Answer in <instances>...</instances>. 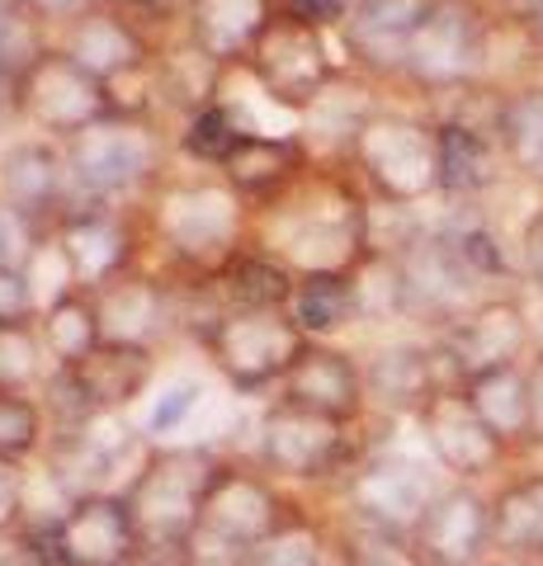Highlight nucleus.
Instances as JSON below:
<instances>
[{
  "label": "nucleus",
  "mask_w": 543,
  "mask_h": 566,
  "mask_svg": "<svg viewBox=\"0 0 543 566\" xmlns=\"http://www.w3.org/2000/svg\"><path fill=\"white\" fill-rule=\"evenodd\" d=\"M227 458L213 449H152L128 482V510L143 538L137 566H189V538L203 520V501L222 476Z\"/></svg>",
  "instance_id": "obj_1"
},
{
  "label": "nucleus",
  "mask_w": 543,
  "mask_h": 566,
  "mask_svg": "<svg viewBox=\"0 0 543 566\" xmlns=\"http://www.w3.org/2000/svg\"><path fill=\"white\" fill-rule=\"evenodd\" d=\"M297 515L303 505L289 501L265 468L227 463L203 501L195 538H189V566H241L255 543H265Z\"/></svg>",
  "instance_id": "obj_2"
},
{
  "label": "nucleus",
  "mask_w": 543,
  "mask_h": 566,
  "mask_svg": "<svg viewBox=\"0 0 543 566\" xmlns=\"http://www.w3.org/2000/svg\"><path fill=\"white\" fill-rule=\"evenodd\" d=\"M349 161H355L364 189L378 203L407 208L430 193H440V142L435 123L397 109H374L349 137Z\"/></svg>",
  "instance_id": "obj_3"
},
{
  "label": "nucleus",
  "mask_w": 543,
  "mask_h": 566,
  "mask_svg": "<svg viewBox=\"0 0 543 566\" xmlns=\"http://www.w3.org/2000/svg\"><path fill=\"white\" fill-rule=\"evenodd\" d=\"M497 14L482 10V0H440L435 14L416 29L401 57V76L426 95H463L487 76L492 57Z\"/></svg>",
  "instance_id": "obj_4"
},
{
  "label": "nucleus",
  "mask_w": 543,
  "mask_h": 566,
  "mask_svg": "<svg viewBox=\"0 0 543 566\" xmlns=\"http://www.w3.org/2000/svg\"><path fill=\"white\" fill-rule=\"evenodd\" d=\"M255 458L270 476H284V482H331V476L345 482L369 453H364V444L355 439V424H341L331 416H312L289 401H274L270 411L260 416Z\"/></svg>",
  "instance_id": "obj_5"
},
{
  "label": "nucleus",
  "mask_w": 543,
  "mask_h": 566,
  "mask_svg": "<svg viewBox=\"0 0 543 566\" xmlns=\"http://www.w3.org/2000/svg\"><path fill=\"white\" fill-rule=\"evenodd\" d=\"M20 534L39 543L52 566H137L143 553L124 491L76 495L62 505V515L29 520Z\"/></svg>",
  "instance_id": "obj_6"
},
{
  "label": "nucleus",
  "mask_w": 543,
  "mask_h": 566,
  "mask_svg": "<svg viewBox=\"0 0 543 566\" xmlns=\"http://www.w3.org/2000/svg\"><path fill=\"white\" fill-rule=\"evenodd\" d=\"M449 476L435 463H420V458L378 449L341 482L345 505H349V524H369L383 534H401L416 538L420 520L430 515L435 495L445 491Z\"/></svg>",
  "instance_id": "obj_7"
},
{
  "label": "nucleus",
  "mask_w": 543,
  "mask_h": 566,
  "mask_svg": "<svg viewBox=\"0 0 543 566\" xmlns=\"http://www.w3.org/2000/svg\"><path fill=\"white\" fill-rule=\"evenodd\" d=\"M435 354L445 364L449 387H463L468 378L492 374V368L524 364L534 354L530 312L515 293H487L468 312H459L449 326L435 331Z\"/></svg>",
  "instance_id": "obj_8"
},
{
  "label": "nucleus",
  "mask_w": 543,
  "mask_h": 566,
  "mask_svg": "<svg viewBox=\"0 0 543 566\" xmlns=\"http://www.w3.org/2000/svg\"><path fill=\"white\" fill-rule=\"evenodd\" d=\"M109 95H114L109 85L91 76L81 62H72L62 48H43L39 57L20 71V81H14V109L58 142L114 118L118 109Z\"/></svg>",
  "instance_id": "obj_9"
},
{
  "label": "nucleus",
  "mask_w": 543,
  "mask_h": 566,
  "mask_svg": "<svg viewBox=\"0 0 543 566\" xmlns=\"http://www.w3.org/2000/svg\"><path fill=\"white\" fill-rule=\"evenodd\" d=\"M199 335L237 392H260L270 382H284L297 349L307 345V335L293 326L289 312H222Z\"/></svg>",
  "instance_id": "obj_10"
},
{
  "label": "nucleus",
  "mask_w": 543,
  "mask_h": 566,
  "mask_svg": "<svg viewBox=\"0 0 543 566\" xmlns=\"http://www.w3.org/2000/svg\"><path fill=\"white\" fill-rule=\"evenodd\" d=\"M62 156H66V170H72V185L85 199H114V193H128L143 180H152L156 161V133L147 123H133L124 114L95 123L76 137L62 142Z\"/></svg>",
  "instance_id": "obj_11"
},
{
  "label": "nucleus",
  "mask_w": 543,
  "mask_h": 566,
  "mask_svg": "<svg viewBox=\"0 0 543 566\" xmlns=\"http://www.w3.org/2000/svg\"><path fill=\"white\" fill-rule=\"evenodd\" d=\"M416 430L430 449V463L440 468L449 482H472L482 486L487 476H497L511 453L501 439L487 430V420L472 411V401L463 397V387H445L416 411Z\"/></svg>",
  "instance_id": "obj_12"
},
{
  "label": "nucleus",
  "mask_w": 543,
  "mask_h": 566,
  "mask_svg": "<svg viewBox=\"0 0 543 566\" xmlns=\"http://www.w3.org/2000/svg\"><path fill=\"white\" fill-rule=\"evenodd\" d=\"M247 66L265 85V95L274 104H289V109H312L336 85V62L326 52V33L293 24L284 14H274L265 39L251 48Z\"/></svg>",
  "instance_id": "obj_13"
},
{
  "label": "nucleus",
  "mask_w": 543,
  "mask_h": 566,
  "mask_svg": "<svg viewBox=\"0 0 543 566\" xmlns=\"http://www.w3.org/2000/svg\"><path fill=\"white\" fill-rule=\"evenodd\" d=\"M416 547L430 566H487L492 547V495L472 482H445L430 515L416 528Z\"/></svg>",
  "instance_id": "obj_14"
},
{
  "label": "nucleus",
  "mask_w": 543,
  "mask_h": 566,
  "mask_svg": "<svg viewBox=\"0 0 543 566\" xmlns=\"http://www.w3.org/2000/svg\"><path fill=\"white\" fill-rule=\"evenodd\" d=\"M72 170H66L62 142H20V147L6 151L0 161V203L14 208L29 227H58L66 212H76L81 203H72Z\"/></svg>",
  "instance_id": "obj_15"
},
{
  "label": "nucleus",
  "mask_w": 543,
  "mask_h": 566,
  "mask_svg": "<svg viewBox=\"0 0 543 566\" xmlns=\"http://www.w3.org/2000/svg\"><path fill=\"white\" fill-rule=\"evenodd\" d=\"M279 401L297 406L312 416H331L341 424H359L369 411V392H364V364H355L345 349H331L322 340H307L297 349L293 368L279 382Z\"/></svg>",
  "instance_id": "obj_16"
},
{
  "label": "nucleus",
  "mask_w": 543,
  "mask_h": 566,
  "mask_svg": "<svg viewBox=\"0 0 543 566\" xmlns=\"http://www.w3.org/2000/svg\"><path fill=\"white\" fill-rule=\"evenodd\" d=\"M52 245L62 255V274L81 293H104L114 279L128 274V260H133V232L114 212H104L95 203H81L76 212H66L58 222V241Z\"/></svg>",
  "instance_id": "obj_17"
},
{
  "label": "nucleus",
  "mask_w": 543,
  "mask_h": 566,
  "mask_svg": "<svg viewBox=\"0 0 543 566\" xmlns=\"http://www.w3.org/2000/svg\"><path fill=\"white\" fill-rule=\"evenodd\" d=\"M440 0H355L341 24V43L355 66L374 76H401V57L416 29L430 20Z\"/></svg>",
  "instance_id": "obj_18"
},
{
  "label": "nucleus",
  "mask_w": 543,
  "mask_h": 566,
  "mask_svg": "<svg viewBox=\"0 0 543 566\" xmlns=\"http://www.w3.org/2000/svg\"><path fill=\"white\" fill-rule=\"evenodd\" d=\"M62 52L72 62H81L91 76H100L104 85L133 76V71H143L152 62V43L143 24L133 20L128 10H114V6H95L81 10L72 24H62Z\"/></svg>",
  "instance_id": "obj_19"
},
{
  "label": "nucleus",
  "mask_w": 543,
  "mask_h": 566,
  "mask_svg": "<svg viewBox=\"0 0 543 566\" xmlns=\"http://www.w3.org/2000/svg\"><path fill=\"white\" fill-rule=\"evenodd\" d=\"M445 364L435 354L430 340H397L369 354L364 364V392H369V406L388 416H411L426 406L435 392H445Z\"/></svg>",
  "instance_id": "obj_20"
},
{
  "label": "nucleus",
  "mask_w": 543,
  "mask_h": 566,
  "mask_svg": "<svg viewBox=\"0 0 543 566\" xmlns=\"http://www.w3.org/2000/svg\"><path fill=\"white\" fill-rule=\"evenodd\" d=\"M435 142H440V193L445 199H478L501 180V147L492 123H478L468 114L435 118Z\"/></svg>",
  "instance_id": "obj_21"
},
{
  "label": "nucleus",
  "mask_w": 543,
  "mask_h": 566,
  "mask_svg": "<svg viewBox=\"0 0 543 566\" xmlns=\"http://www.w3.org/2000/svg\"><path fill=\"white\" fill-rule=\"evenodd\" d=\"M303 170H307V147L297 137L247 133L237 142V151L222 161V180L237 199L279 203L297 180H303Z\"/></svg>",
  "instance_id": "obj_22"
},
{
  "label": "nucleus",
  "mask_w": 543,
  "mask_h": 566,
  "mask_svg": "<svg viewBox=\"0 0 543 566\" xmlns=\"http://www.w3.org/2000/svg\"><path fill=\"white\" fill-rule=\"evenodd\" d=\"M274 14V0H189V48L213 66L247 62Z\"/></svg>",
  "instance_id": "obj_23"
},
{
  "label": "nucleus",
  "mask_w": 543,
  "mask_h": 566,
  "mask_svg": "<svg viewBox=\"0 0 543 566\" xmlns=\"http://www.w3.org/2000/svg\"><path fill=\"white\" fill-rule=\"evenodd\" d=\"M170 245L185 260L218 264L237 251V203L218 189H180L170 199Z\"/></svg>",
  "instance_id": "obj_24"
},
{
  "label": "nucleus",
  "mask_w": 543,
  "mask_h": 566,
  "mask_svg": "<svg viewBox=\"0 0 543 566\" xmlns=\"http://www.w3.org/2000/svg\"><path fill=\"white\" fill-rule=\"evenodd\" d=\"M463 397L472 401V411L487 420L505 453L524 458L539 449L534 439V406H530V382H524V364L511 368H492V374H478L463 382Z\"/></svg>",
  "instance_id": "obj_25"
},
{
  "label": "nucleus",
  "mask_w": 543,
  "mask_h": 566,
  "mask_svg": "<svg viewBox=\"0 0 543 566\" xmlns=\"http://www.w3.org/2000/svg\"><path fill=\"white\" fill-rule=\"evenodd\" d=\"M213 289L227 297V312H289L297 274L265 245H237L213 270Z\"/></svg>",
  "instance_id": "obj_26"
},
{
  "label": "nucleus",
  "mask_w": 543,
  "mask_h": 566,
  "mask_svg": "<svg viewBox=\"0 0 543 566\" xmlns=\"http://www.w3.org/2000/svg\"><path fill=\"white\" fill-rule=\"evenodd\" d=\"M100 303V326H104V345H143L170 326V293L156 279H137L124 274L114 279L104 293H95Z\"/></svg>",
  "instance_id": "obj_27"
},
{
  "label": "nucleus",
  "mask_w": 543,
  "mask_h": 566,
  "mask_svg": "<svg viewBox=\"0 0 543 566\" xmlns=\"http://www.w3.org/2000/svg\"><path fill=\"white\" fill-rule=\"evenodd\" d=\"M497 557L543 562V468H520L492 491Z\"/></svg>",
  "instance_id": "obj_28"
},
{
  "label": "nucleus",
  "mask_w": 543,
  "mask_h": 566,
  "mask_svg": "<svg viewBox=\"0 0 543 566\" xmlns=\"http://www.w3.org/2000/svg\"><path fill=\"white\" fill-rule=\"evenodd\" d=\"M492 133L505 170H515L524 185H543V81L501 91Z\"/></svg>",
  "instance_id": "obj_29"
},
{
  "label": "nucleus",
  "mask_w": 543,
  "mask_h": 566,
  "mask_svg": "<svg viewBox=\"0 0 543 566\" xmlns=\"http://www.w3.org/2000/svg\"><path fill=\"white\" fill-rule=\"evenodd\" d=\"M39 340L43 354L58 368H76L85 364L91 354L104 349V326H100V303L95 293H81V289H66L58 293L39 316Z\"/></svg>",
  "instance_id": "obj_30"
},
{
  "label": "nucleus",
  "mask_w": 543,
  "mask_h": 566,
  "mask_svg": "<svg viewBox=\"0 0 543 566\" xmlns=\"http://www.w3.org/2000/svg\"><path fill=\"white\" fill-rule=\"evenodd\" d=\"M289 316L307 340H322V335H336L345 326H355L359 322L355 274H303L297 289H293Z\"/></svg>",
  "instance_id": "obj_31"
},
{
  "label": "nucleus",
  "mask_w": 543,
  "mask_h": 566,
  "mask_svg": "<svg viewBox=\"0 0 543 566\" xmlns=\"http://www.w3.org/2000/svg\"><path fill=\"white\" fill-rule=\"evenodd\" d=\"M331 557H336V543H331L326 528L303 510L293 524H284L265 543H255L241 566H326Z\"/></svg>",
  "instance_id": "obj_32"
},
{
  "label": "nucleus",
  "mask_w": 543,
  "mask_h": 566,
  "mask_svg": "<svg viewBox=\"0 0 543 566\" xmlns=\"http://www.w3.org/2000/svg\"><path fill=\"white\" fill-rule=\"evenodd\" d=\"M440 237H445V245L453 251V260H459L478 283H492V279H505V274H511V260H505L501 237H497L482 218H472V212H463V218L445 222V227H440Z\"/></svg>",
  "instance_id": "obj_33"
},
{
  "label": "nucleus",
  "mask_w": 543,
  "mask_h": 566,
  "mask_svg": "<svg viewBox=\"0 0 543 566\" xmlns=\"http://www.w3.org/2000/svg\"><path fill=\"white\" fill-rule=\"evenodd\" d=\"M331 543H336V557L345 566H430L420 557L416 538L383 534V528L369 524H345L341 534H331Z\"/></svg>",
  "instance_id": "obj_34"
},
{
  "label": "nucleus",
  "mask_w": 543,
  "mask_h": 566,
  "mask_svg": "<svg viewBox=\"0 0 543 566\" xmlns=\"http://www.w3.org/2000/svg\"><path fill=\"white\" fill-rule=\"evenodd\" d=\"M247 137V128H241V118L232 104H218V99H208L199 104L195 114H189L185 123V137H180V147L195 156V161H208V166H222L227 156L237 151V142Z\"/></svg>",
  "instance_id": "obj_35"
},
{
  "label": "nucleus",
  "mask_w": 543,
  "mask_h": 566,
  "mask_svg": "<svg viewBox=\"0 0 543 566\" xmlns=\"http://www.w3.org/2000/svg\"><path fill=\"white\" fill-rule=\"evenodd\" d=\"M43 434H48L43 401L0 387V458H6V463H24V458L43 449Z\"/></svg>",
  "instance_id": "obj_36"
},
{
  "label": "nucleus",
  "mask_w": 543,
  "mask_h": 566,
  "mask_svg": "<svg viewBox=\"0 0 543 566\" xmlns=\"http://www.w3.org/2000/svg\"><path fill=\"white\" fill-rule=\"evenodd\" d=\"M43 340L33 331H0V387L6 392H29L43 374Z\"/></svg>",
  "instance_id": "obj_37"
},
{
  "label": "nucleus",
  "mask_w": 543,
  "mask_h": 566,
  "mask_svg": "<svg viewBox=\"0 0 543 566\" xmlns=\"http://www.w3.org/2000/svg\"><path fill=\"white\" fill-rule=\"evenodd\" d=\"M39 316V289L29 270H0V331H33Z\"/></svg>",
  "instance_id": "obj_38"
},
{
  "label": "nucleus",
  "mask_w": 543,
  "mask_h": 566,
  "mask_svg": "<svg viewBox=\"0 0 543 566\" xmlns=\"http://www.w3.org/2000/svg\"><path fill=\"white\" fill-rule=\"evenodd\" d=\"M39 227H29L20 212L0 203V270H29L39 255Z\"/></svg>",
  "instance_id": "obj_39"
},
{
  "label": "nucleus",
  "mask_w": 543,
  "mask_h": 566,
  "mask_svg": "<svg viewBox=\"0 0 543 566\" xmlns=\"http://www.w3.org/2000/svg\"><path fill=\"white\" fill-rule=\"evenodd\" d=\"M199 397H203L199 382H175L170 392H161V397L152 401V411H147V434H170V430H180V424L195 416Z\"/></svg>",
  "instance_id": "obj_40"
},
{
  "label": "nucleus",
  "mask_w": 543,
  "mask_h": 566,
  "mask_svg": "<svg viewBox=\"0 0 543 566\" xmlns=\"http://www.w3.org/2000/svg\"><path fill=\"white\" fill-rule=\"evenodd\" d=\"M29 524V476L20 463L0 458V538L20 534Z\"/></svg>",
  "instance_id": "obj_41"
},
{
  "label": "nucleus",
  "mask_w": 543,
  "mask_h": 566,
  "mask_svg": "<svg viewBox=\"0 0 543 566\" xmlns=\"http://www.w3.org/2000/svg\"><path fill=\"white\" fill-rule=\"evenodd\" d=\"M274 10L293 24H307V29H341L345 14H349V0H274Z\"/></svg>",
  "instance_id": "obj_42"
},
{
  "label": "nucleus",
  "mask_w": 543,
  "mask_h": 566,
  "mask_svg": "<svg viewBox=\"0 0 543 566\" xmlns=\"http://www.w3.org/2000/svg\"><path fill=\"white\" fill-rule=\"evenodd\" d=\"M520 270L530 279V289L543 297V203L530 212V222L520 227Z\"/></svg>",
  "instance_id": "obj_43"
},
{
  "label": "nucleus",
  "mask_w": 543,
  "mask_h": 566,
  "mask_svg": "<svg viewBox=\"0 0 543 566\" xmlns=\"http://www.w3.org/2000/svg\"><path fill=\"white\" fill-rule=\"evenodd\" d=\"M24 6H29V14L39 24H72L81 10L95 6V0H24Z\"/></svg>",
  "instance_id": "obj_44"
},
{
  "label": "nucleus",
  "mask_w": 543,
  "mask_h": 566,
  "mask_svg": "<svg viewBox=\"0 0 543 566\" xmlns=\"http://www.w3.org/2000/svg\"><path fill=\"white\" fill-rule=\"evenodd\" d=\"M524 382H530V406H534V439L543 449V345H534V354L524 359Z\"/></svg>",
  "instance_id": "obj_45"
},
{
  "label": "nucleus",
  "mask_w": 543,
  "mask_h": 566,
  "mask_svg": "<svg viewBox=\"0 0 543 566\" xmlns=\"http://www.w3.org/2000/svg\"><path fill=\"white\" fill-rule=\"evenodd\" d=\"M505 14H515V20L534 33V39H543V0H511V10Z\"/></svg>",
  "instance_id": "obj_46"
},
{
  "label": "nucleus",
  "mask_w": 543,
  "mask_h": 566,
  "mask_svg": "<svg viewBox=\"0 0 543 566\" xmlns=\"http://www.w3.org/2000/svg\"><path fill=\"white\" fill-rule=\"evenodd\" d=\"M487 566H543V562H524V557H492Z\"/></svg>",
  "instance_id": "obj_47"
},
{
  "label": "nucleus",
  "mask_w": 543,
  "mask_h": 566,
  "mask_svg": "<svg viewBox=\"0 0 543 566\" xmlns=\"http://www.w3.org/2000/svg\"><path fill=\"white\" fill-rule=\"evenodd\" d=\"M100 6H114V10H137V6H152V0H100Z\"/></svg>",
  "instance_id": "obj_48"
},
{
  "label": "nucleus",
  "mask_w": 543,
  "mask_h": 566,
  "mask_svg": "<svg viewBox=\"0 0 543 566\" xmlns=\"http://www.w3.org/2000/svg\"><path fill=\"white\" fill-rule=\"evenodd\" d=\"M326 566H345V562H341V557H331V562H326Z\"/></svg>",
  "instance_id": "obj_49"
},
{
  "label": "nucleus",
  "mask_w": 543,
  "mask_h": 566,
  "mask_svg": "<svg viewBox=\"0 0 543 566\" xmlns=\"http://www.w3.org/2000/svg\"><path fill=\"white\" fill-rule=\"evenodd\" d=\"M349 6H355V0H349Z\"/></svg>",
  "instance_id": "obj_50"
}]
</instances>
